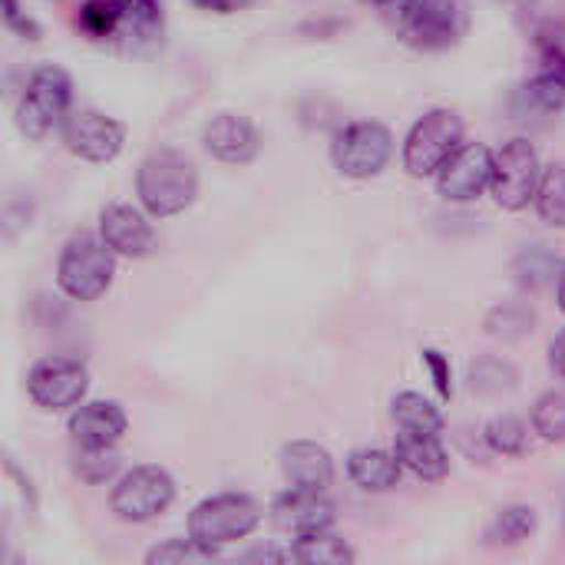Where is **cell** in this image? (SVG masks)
<instances>
[{
	"instance_id": "12",
	"label": "cell",
	"mask_w": 565,
	"mask_h": 565,
	"mask_svg": "<svg viewBox=\"0 0 565 565\" xmlns=\"http://www.w3.org/2000/svg\"><path fill=\"white\" fill-rule=\"evenodd\" d=\"M493 182V152L483 142H463L437 172V189L447 202H473Z\"/></svg>"
},
{
	"instance_id": "26",
	"label": "cell",
	"mask_w": 565,
	"mask_h": 565,
	"mask_svg": "<svg viewBox=\"0 0 565 565\" xmlns=\"http://www.w3.org/2000/svg\"><path fill=\"white\" fill-rule=\"evenodd\" d=\"M483 328L497 341H523L536 328V311L526 301H503V305L490 308Z\"/></svg>"
},
{
	"instance_id": "9",
	"label": "cell",
	"mask_w": 565,
	"mask_h": 565,
	"mask_svg": "<svg viewBox=\"0 0 565 565\" xmlns=\"http://www.w3.org/2000/svg\"><path fill=\"white\" fill-rule=\"evenodd\" d=\"M175 500V480L156 463L132 467L113 490L109 507L122 523H149L162 516Z\"/></svg>"
},
{
	"instance_id": "38",
	"label": "cell",
	"mask_w": 565,
	"mask_h": 565,
	"mask_svg": "<svg viewBox=\"0 0 565 565\" xmlns=\"http://www.w3.org/2000/svg\"><path fill=\"white\" fill-rule=\"evenodd\" d=\"M556 298H559V308L565 311V258L563 268H559V278H556Z\"/></svg>"
},
{
	"instance_id": "10",
	"label": "cell",
	"mask_w": 565,
	"mask_h": 565,
	"mask_svg": "<svg viewBox=\"0 0 565 565\" xmlns=\"http://www.w3.org/2000/svg\"><path fill=\"white\" fill-rule=\"evenodd\" d=\"M89 391V371L73 358H43L26 374V394L40 411L79 407Z\"/></svg>"
},
{
	"instance_id": "13",
	"label": "cell",
	"mask_w": 565,
	"mask_h": 565,
	"mask_svg": "<svg viewBox=\"0 0 565 565\" xmlns=\"http://www.w3.org/2000/svg\"><path fill=\"white\" fill-rule=\"evenodd\" d=\"M202 146L209 156L228 166H248L262 152V132L238 113H218L202 129Z\"/></svg>"
},
{
	"instance_id": "32",
	"label": "cell",
	"mask_w": 565,
	"mask_h": 565,
	"mask_svg": "<svg viewBox=\"0 0 565 565\" xmlns=\"http://www.w3.org/2000/svg\"><path fill=\"white\" fill-rule=\"evenodd\" d=\"M533 430L546 444H563L565 440V391H546L533 404Z\"/></svg>"
},
{
	"instance_id": "33",
	"label": "cell",
	"mask_w": 565,
	"mask_h": 565,
	"mask_svg": "<svg viewBox=\"0 0 565 565\" xmlns=\"http://www.w3.org/2000/svg\"><path fill=\"white\" fill-rule=\"evenodd\" d=\"M215 559V550H205L202 543H195L192 536L189 540H166L162 546H152L146 553V563L149 565H182V563H209Z\"/></svg>"
},
{
	"instance_id": "34",
	"label": "cell",
	"mask_w": 565,
	"mask_h": 565,
	"mask_svg": "<svg viewBox=\"0 0 565 565\" xmlns=\"http://www.w3.org/2000/svg\"><path fill=\"white\" fill-rule=\"evenodd\" d=\"M424 364L430 367V377H434V387L444 401L454 397V374H450V361L437 351V348H427L424 351Z\"/></svg>"
},
{
	"instance_id": "8",
	"label": "cell",
	"mask_w": 565,
	"mask_h": 565,
	"mask_svg": "<svg viewBox=\"0 0 565 565\" xmlns=\"http://www.w3.org/2000/svg\"><path fill=\"white\" fill-rule=\"evenodd\" d=\"M394 156V136L384 122L377 119H358L348 122L334 142H331V159L334 169L348 179H374L384 172V166Z\"/></svg>"
},
{
	"instance_id": "15",
	"label": "cell",
	"mask_w": 565,
	"mask_h": 565,
	"mask_svg": "<svg viewBox=\"0 0 565 565\" xmlns=\"http://www.w3.org/2000/svg\"><path fill=\"white\" fill-rule=\"evenodd\" d=\"M129 430V417L116 401H86L70 414V437L79 447H116Z\"/></svg>"
},
{
	"instance_id": "39",
	"label": "cell",
	"mask_w": 565,
	"mask_h": 565,
	"mask_svg": "<svg viewBox=\"0 0 565 565\" xmlns=\"http://www.w3.org/2000/svg\"><path fill=\"white\" fill-rule=\"evenodd\" d=\"M563 526H565V503H563Z\"/></svg>"
},
{
	"instance_id": "14",
	"label": "cell",
	"mask_w": 565,
	"mask_h": 565,
	"mask_svg": "<svg viewBox=\"0 0 565 565\" xmlns=\"http://www.w3.org/2000/svg\"><path fill=\"white\" fill-rule=\"evenodd\" d=\"M99 235L122 258H146L156 248V232H152L149 218L139 209L122 205V202L103 209V215H99Z\"/></svg>"
},
{
	"instance_id": "23",
	"label": "cell",
	"mask_w": 565,
	"mask_h": 565,
	"mask_svg": "<svg viewBox=\"0 0 565 565\" xmlns=\"http://www.w3.org/2000/svg\"><path fill=\"white\" fill-rule=\"evenodd\" d=\"M291 559L295 563H308V565H348L354 563V550L334 536L331 530H318V533H305L295 540V546H288Z\"/></svg>"
},
{
	"instance_id": "19",
	"label": "cell",
	"mask_w": 565,
	"mask_h": 565,
	"mask_svg": "<svg viewBox=\"0 0 565 565\" xmlns=\"http://www.w3.org/2000/svg\"><path fill=\"white\" fill-rule=\"evenodd\" d=\"M401 460L394 450H381V447H361L348 457V477L367 490V493H384L394 490L401 483Z\"/></svg>"
},
{
	"instance_id": "2",
	"label": "cell",
	"mask_w": 565,
	"mask_h": 565,
	"mask_svg": "<svg viewBox=\"0 0 565 565\" xmlns=\"http://www.w3.org/2000/svg\"><path fill=\"white\" fill-rule=\"evenodd\" d=\"M136 195L152 218H172L185 212L199 195L195 162L179 149H156L139 162Z\"/></svg>"
},
{
	"instance_id": "3",
	"label": "cell",
	"mask_w": 565,
	"mask_h": 565,
	"mask_svg": "<svg viewBox=\"0 0 565 565\" xmlns=\"http://www.w3.org/2000/svg\"><path fill=\"white\" fill-rule=\"evenodd\" d=\"M116 252L103 242V235L79 232L63 245L60 265H56V285L73 301H96L106 295L116 275Z\"/></svg>"
},
{
	"instance_id": "25",
	"label": "cell",
	"mask_w": 565,
	"mask_h": 565,
	"mask_svg": "<svg viewBox=\"0 0 565 565\" xmlns=\"http://www.w3.org/2000/svg\"><path fill=\"white\" fill-rule=\"evenodd\" d=\"M391 411H394L397 427H404V430L444 434V427H447V420H444L440 407H437L434 401H427L424 394H417V391H404V394H397V397H394V404H391Z\"/></svg>"
},
{
	"instance_id": "21",
	"label": "cell",
	"mask_w": 565,
	"mask_h": 565,
	"mask_svg": "<svg viewBox=\"0 0 565 565\" xmlns=\"http://www.w3.org/2000/svg\"><path fill=\"white\" fill-rule=\"evenodd\" d=\"M536 530H540L536 510L526 507V503H513V507L500 510V513L490 520V526L483 530V543H487L490 550H507V546L526 543Z\"/></svg>"
},
{
	"instance_id": "18",
	"label": "cell",
	"mask_w": 565,
	"mask_h": 565,
	"mask_svg": "<svg viewBox=\"0 0 565 565\" xmlns=\"http://www.w3.org/2000/svg\"><path fill=\"white\" fill-rule=\"evenodd\" d=\"M394 454L404 470H411L417 480L437 483L450 473V454L440 444V434H420V430H404L394 437Z\"/></svg>"
},
{
	"instance_id": "22",
	"label": "cell",
	"mask_w": 565,
	"mask_h": 565,
	"mask_svg": "<svg viewBox=\"0 0 565 565\" xmlns=\"http://www.w3.org/2000/svg\"><path fill=\"white\" fill-rule=\"evenodd\" d=\"M559 268H563V262L556 258V252L550 245H526L513 258V278L523 291L550 288L559 278Z\"/></svg>"
},
{
	"instance_id": "11",
	"label": "cell",
	"mask_w": 565,
	"mask_h": 565,
	"mask_svg": "<svg viewBox=\"0 0 565 565\" xmlns=\"http://www.w3.org/2000/svg\"><path fill=\"white\" fill-rule=\"evenodd\" d=\"M63 142L86 162H113L126 146V126L96 109H76L63 119Z\"/></svg>"
},
{
	"instance_id": "20",
	"label": "cell",
	"mask_w": 565,
	"mask_h": 565,
	"mask_svg": "<svg viewBox=\"0 0 565 565\" xmlns=\"http://www.w3.org/2000/svg\"><path fill=\"white\" fill-rule=\"evenodd\" d=\"M119 3V36L129 50H146L162 40V3L159 0H116Z\"/></svg>"
},
{
	"instance_id": "37",
	"label": "cell",
	"mask_w": 565,
	"mask_h": 565,
	"mask_svg": "<svg viewBox=\"0 0 565 565\" xmlns=\"http://www.w3.org/2000/svg\"><path fill=\"white\" fill-rule=\"evenodd\" d=\"M550 367H553L556 377L565 381V328L556 334V341L550 344Z\"/></svg>"
},
{
	"instance_id": "7",
	"label": "cell",
	"mask_w": 565,
	"mask_h": 565,
	"mask_svg": "<svg viewBox=\"0 0 565 565\" xmlns=\"http://www.w3.org/2000/svg\"><path fill=\"white\" fill-rule=\"evenodd\" d=\"M540 179H543V166H540V152L530 139L516 136V139L503 142L500 152H493L490 195L500 209L523 212L536 199Z\"/></svg>"
},
{
	"instance_id": "29",
	"label": "cell",
	"mask_w": 565,
	"mask_h": 565,
	"mask_svg": "<svg viewBox=\"0 0 565 565\" xmlns=\"http://www.w3.org/2000/svg\"><path fill=\"white\" fill-rule=\"evenodd\" d=\"M540 218L553 228H565V166L553 162L543 169L536 199H533Z\"/></svg>"
},
{
	"instance_id": "31",
	"label": "cell",
	"mask_w": 565,
	"mask_h": 565,
	"mask_svg": "<svg viewBox=\"0 0 565 565\" xmlns=\"http://www.w3.org/2000/svg\"><path fill=\"white\" fill-rule=\"evenodd\" d=\"M76 23L93 40L119 36V3L116 0H86L76 13Z\"/></svg>"
},
{
	"instance_id": "16",
	"label": "cell",
	"mask_w": 565,
	"mask_h": 565,
	"mask_svg": "<svg viewBox=\"0 0 565 565\" xmlns=\"http://www.w3.org/2000/svg\"><path fill=\"white\" fill-rule=\"evenodd\" d=\"M271 516H275V523L281 530H288L295 536H305V533L331 530V523H334V503L324 500V493H318V490L288 487L281 497H275Z\"/></svg>"
},
{
	"instance_id": "24",
	"label": "cell",
	"mask_w": 565,
	"mask_h": 565,
	"mask_svg": "<svg viewBox=\"0 0 565 565\" xmlns=\"http://www.w3.org/2000/svg\"><path fill=\"white\" fill-rule=\"evenodd\" d=\"M516 99L526 113H559L565 106V73L540 66V73L520 86Z\"/></svg>"
},
{
	"instance_id": "4",
	"label": "cell",
	"mask_w": 565,
	"mask_h": 565,
	"mask_svg": "<svg viewBox=\"0 0 565 565\" xmlns=\"http://www.w3.org/2000/svg\"><path fill=\"white\" fill-rule=\"evenodd\" d=\"M73 79L63 66H36L17 103V126L26 139H43L53 126L70 116Z\"/></svg>"
},
{
	"instance_id": "17",
	"label": "cell",
	"mask_w": 565,
	"mask_h": 565,
	"mask_svg": "<svg viewBox=\"0 0 565 565\" xmlns=\"http://www.w3.org/2000/svg\"><path fill=\"white\" fill-rule=\"evenodd\" d=\"M278 460H281V473H285L288 487L324 493L334 483V460L315 440H291V444H285Z\"/></svg>"
},
{
	"instance_id": "35",
	"label": "cell",
	"mask_w": 565,
	"mask_h": 565,
	"mask_svg": "<svg viewBox=\"0 0 565 565\" xmlns=\"http://www.w3.org/2000/svg\"><path fill=\"white\" fill-rule=\"evenodd\" d=\"M3 23L23 40H40V23L33 17H26L20 0H3Z\"/></svg>"
},
{
	"instance_id": "5",
	"label": "cell",
	"mask_w": 565,
	"mask_h": 565,
	"mask_svg": "<svg viewBox=\"0 0 565 565\" xmlns=\"http://www.w3.org/2000/svg\"><path fill=\"white\" fill-rule=\"evenodd\" d=\"M262 523V507L248 493H215L189 513V536L205 550H218L252 536Z\"/></svg>"
},
{
	"instance_id": "27",
	"label": "cell",
	"mask_w": 565,
	"mask_h": 565,
	"mask_svg": "<svg viewBox=\"0 0 565 565\" xmlns=\"http://www.w3.org/2000/svg\"><path fill=\"white\" fill-rule=\"evenodd\" d=\"M467 381H470V391H473V394L497 397V394H510V391L520 384V371H516L510 361L490 354V358H480V361L470 364Z\"/></svg>"
},
{
	"instance_id": "1",
	"label": "cell",
	"mask_w": 565,
	"mask_h": 565,
	"mask_svg": "<svg viewBox=\"0 0 565 565\" xmlns=\"http://www.w3.org/2000/svg\"><path fill=\"white\" fill-rule=\"evenodd\" d=\"M361 3L377 10L407 46L424 53L450 50L470 30L467 0H361Z\"/></svg>"
},
{
	"instance_id": "30",
	"label": "cell",
	"mask_w": 565,
	"mask_h": 565,
	"mask_svg": "<svg viewBox=\"0 0 565 565\" xmlns=\"http://www.w3.org/2000/svg\"><path fill=\"white\" fill-rule=\"evenodd\" d=\"M70 467L83 483L99 487V483H109L119 473V454H116V447H79L76 444Z\"/></svg>"
},
{
	"instance_id": "28",
	"label": "cell",
	"mask_w": 565,
	"mask_h": 565,
	"mask_svg": "<svg viewBox=\"0 0 565 565\" xmlns=\"http://www.w3.org/2000/svg\"><path fill=\"white\" fill-rule=\"evenodd\" d=\"M483 440L493 454L500 457H526L530 454V427L513 417V414H500L483 427Z\"/></svg>"
},
{
	"instance_id": "6",
	"label": "cell",
	"mask_w": 565,
	"mask_h": 565,
	"mask_svg": "<svg viewBox=\"0 0 565 565\" xmlns=\"http://www.w3.org/2000/svg\"><path fill=\"white\" fill-rule=\"evenodd\" d=\"M463 119L454 109H427L404 139V169L417 179L437 175L440 166L463 146Z\"/></svg>"
},
{
	"instance_id": "36",
	"label": "cell",
	"mask_w": 565,
	"mask_h": 565,
	"mask_svg": "<svg viewBox=\"0 0 565 565\" xmlns=\"http://www.w3.org/2000/svg\"><path fill=\"white\" fill-rule=\"evenodd\" d=\"M199 10H209V13H238L242 7H248L252 0H192Z\"/></svg>"
}]
</instances>
